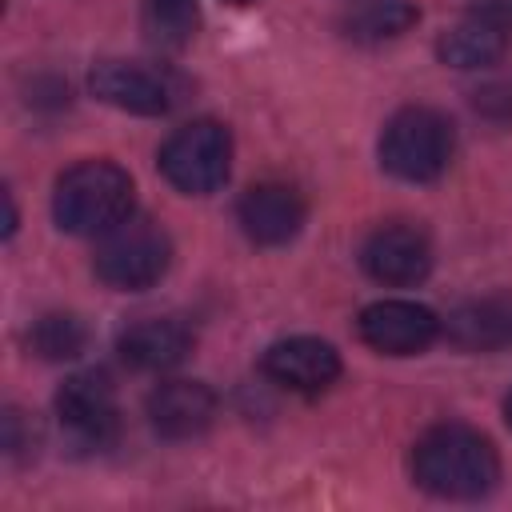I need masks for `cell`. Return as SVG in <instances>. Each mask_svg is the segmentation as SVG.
I'll list each match as a JSON object with an SVG mask.
<instances>
[{"instance_id":"4","label":"cell","mask_w":512,"mask_h":512,"mask_svg":"<svg viewBox=\"0 0 512 512\" xmlns=\"http://www.w3.org/2000/svg\"><path fill=\"white\" fill-rule=\"evenodd\" d=\"M168 260H172L168 232L156 220L128 216L100 236L92 268L108 288L140 292V288H152L168 272Z\"/></svg>"},{"instance_id":"1","label":"cell","mask_w":512,"mask_h":512,"mask_svg":"<svg viewBox=\"0 0 512 512\" xmlns=\"http://www.w3.org/2000/svg\"><path fill=\"white\" fill-rule=\"evenodd\" d=\"M412 476L432 496L476 500L496 488L500 456L492 440L468 424H432L412 444Z\"/></svg>"},{"instance_id":"9","label":"cell","mask_w":512,"mask_h":512,"mask_svg":"<svg viewBox=\"0 0 512 512\" xmlns=\"http://www.w3.org/2000/svg\"><path fill=\"white\" fill-rule=\"evenodd\" d=\"M92 92L120 108V112H136V116H164L176 104V88L164 72L148 68V64H132V60H100L92 68Z\"/></svg>"},{"instance_id":"15","label":"cell","mask_w":512,"mask_h":512,"mask_svg":"<svg viewBox=\"0 0 512 512\" xmlns=\"http://www.w3.org/2000/svg\"><path fill=\"white\" fill-rule=\"evenodd\" d=\"M508 36H512V28H504L500 20H492V16H484V12L472 8L456 28H448L440 36L436 52H440L444 64L468 72V68L496 64L504 56V48H508Z\"/></svg>"},{"instance_id":"10","label":"cell","mask_w":512,"mask_h":512,"mask_svg":"<svg viewBox=\"0 0 512 512\" xmlns=\"http://www.w3.org/2000/svg\"><path fill=\"white\" fill-rule=\"evenodd\" d=\"M264 376L288 392H300V396H316L324 388L336 384L340 376V356L328 340H316V336H288V340H276L264 360H260Z\"/></svg>"},{"instance_id":"8","label":"cell","mask_w":512,"mask_h":512,"mask_svg":"<svg viewBox=\"0 0 512 512\" xmlns=\"http://www.w3.org/2000/svg\"><path fill=\"white\" fill-rule=\"evenodd\" d=\"M360 264L376 284H392V288H408L420 284L432 268V244L416 224H380L364 248H360Z\"/></svg>"},{"instance_id":"17","label":"cell","mask_w":512,"mask_h":512,"mask_svg":"<svg viewBox=\"0 0 512 512\" xmlns=\"http://www.w3.org/2000/svg\"><path fill=\"white\" fill-rule=\"evenodd\" d=\"M28 344L40 360H76L88 344V328L72 312H48L32 324Z\"/></svg>"},{"instance_id":"22","label":"cell","mask_w":512,"mask_h":512,"mask_svg":"<svg viewBox=\"0 0 512 512\" xmlns=\"http://www.w3.org/2000/svg\"><path fill=\"white\" fill-rule=\"evenodd\" d=\"M224 4H240L244 8V4H256V0H224Z\"/></svg>"},{"instance_id":"3","label":"cell","mask_w":512,"mask_h":512,"mask_svg":"<svg viewBox=\"0 0 512 512\" xmlns=\"http://www.w3.org/2000/svg\"><path fill=\"white\" fill-rule=\"evenodd\" d=\"M452 148H456L452 120L424 104L400 108L380 132V164L396 180H408V184L436 180L448 168Z\"/></svg>"},{"instance_id":"2","label":"cell","mask_w":512,"mask_h":512,"mask_svg":"<svg viewBox=\"0 0 512 512\" xmlns=\"http://www.w3.org/2000/svg\"><path fill=\"white\" fill-rule=\"evenodd\" d=\"M52 216L72 236H104L132 216V176L112 160H80L56 180Z\"/></svg>"},{"instance_id":"18","label":"cell","mask_w":512,"mask_h":512,"mask_svg":"<svg viewBox=\"0 0 512 512\" xmlns=\"http://www.w3.org/2000/svg\"><path fill=\"white\" fill-rule=\"evenodd\" d=\"M196 0H144V32L160 48H184L196 32Z\"/></svg>"},{"instance_id":"12","label":"cell","mask_w":512,"mask_h":512,"mask_svg":"<svg viewBox=\"0 0 512 512\" xmlns=\"http://www.w3.org/2000/svg\"><path fill=\"white\" fill-rule=\"evenodd\" d=\"M216 416V392L200 380H168L148 396V420L168 440L200 436Z\"/></svg>"},{"instance_id":"16","label":"cell","mask_w":512,"mask_h":512,"mask_svg":"<svg viewBox=\"0 0 512 512\" xmlns=\"http://www.w3.org/2000/svg\"><path fill=\"white\" fill-rule=\"evenodd\" d=\"M416 20H420V12L408 0H368L344 20V36L360 40V44H380V40L408 32Z\"/></svg>"},{"instance_id":"7","label":"cell","mask_w":512,"mask_h":512,"mask_svg":"<svg viewBox=\"0 0 512 512\" xmlns=\"http://www.w3.org/2000/svg\"><path fill=\"white\" fill-rule=\"evenodd\" d=\"M360 340L384 356H416L440 336V320L432 308L416 300H376L356 320Z\"/></svg>"},{"instance_id":"6","label":"cell","mask_w":512,"mask_h":512,"mask_svg":"<svg viewBox=\"0 0 512 512\" xmlns=\"http://www.w3.org/2000/svg\"><path fill=\"white\" fill-rule=\"evenodd\" d=\"M56 416H60V428L68 432L72 444L104 448L120 428V408H116L112 380L96 368L68 376L56 392Z\"/></svg>"},{"instance_id":"19","label":"cell","mask_w":512,"mask_h":512,"mask_svg":"<svg viewBox=\"0 0 512 512\" xmlns=\"http://www.w3.org/2000/svg\"><path fill=\"white\" fill-rule=\"evenodd\" d=\"M32 444H36V428H24V412L8 408V412H4V448H8L12 456H20V452L32 448Z\"/></svg>"},{"instance_id":"11","label":"cell","mask_w":512,"mask_h":512,"mask_svg":"<svg viewBox=\"0 0 512 512\" xmlns=\"http://www.w3.org/2000/svg\"><path fill=\"white\" fill-rule=\"evenodd\" d=\"M304 200L296 188L288 184H252L240 204H236V220L244 228V236L252 244H264V248H276V244H288L300 228H304Z\"/></svg>"},{"instance_id":"5","label":"cell","mask_w":512,"mask_h":512,"mask_svg":"<svg viewBox=\"0 0 512 512\" xmlns=\"http://www.w3.org/2000/svg\"><path fill=\"white\" fill-rule=\"evenodd\" d=\"M232 136L220 120H192L176 128L160 148V172L188 196H208L228 180Z\"/></svg>"},{"instance_id":"21","label":"cell","mask_w":512,"mask_h":512,"mask_svg":"<svg viewBox=\"0 0 512 512\" xmlns=\"http://www.w3.org/2000/svg\"><path fill=\"white\" fill-rule=\"evenodd\" d=\"M504 416H508V424H512V392H508V400H504Z\"/></svg>"},{"instance_id":"14","label":"cell","mask_w":512,"mask_h":512,"mask_svg":"<svg viewBox=\"0 0 512 512\" xmlns=\"http://www.w3.org/2000/svg\"><path fill=\"white\" fill-rule=\"evenodd\" d=\"M192 352V332L172 316L136 320L120 336V356L136 372H168Z\"/></svg>"},{"instance_id":"20","label":"cell","mask_w":512,"mask_h":512,"mask_svg":"<svg viewBox=\"0 0 512 512\" xmlns=\"http://www.w3.org/2000/svg\"><path fill=\"white\" fill-rule=\"evenodd\" d=\"M476 108H480L484 116L508 120V116H512V84H488L484 92H476Z\"/></svg>"},{"instance_id":"13","label":"cell","mask_w":512,"mask_h":512,"mask_svg":"<svg viewBox=\"0 0 512 512\" xmlns=\"http://www.w3.org/2000/svg\"><path fill=\"white\" fill-rule=\"evenodd\" d=\"M444 336L456 348H464V352H500V348H512V296L492 292V296L464 300L460 308L448 312Z\"/></svg>"}]
</instances>
